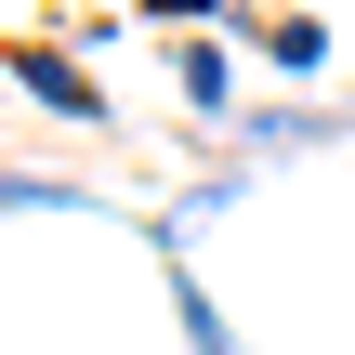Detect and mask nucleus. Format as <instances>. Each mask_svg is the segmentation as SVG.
<instances>
[{
    "instance_id": "20e7f679",
    "label": "nucleus",
    "mask_w": 355,
    "mask_h": 355,
    "mask_svg": "<svg viewBox=\"0 0 355 355\" xmlns=\"http://www.w3.org/2000/svg\"><path fill=\"white\" fill-rule=\"evenodd\" d=\"M171 92H184L198 119H237V53H224V40H184V53H171Z\"/></svg>"
},
{
    "instance_id": "f03ea898",
    "label": "nucleus",
    "mask_w": 355,
    "mask_h": 355,
    "mask_svg": "<svg viewBox=\"0 0 355 355\" xmlns=\"http://www.w3.org/2000/svg\"><path fill=\"white\" fill-rule=\"evenodd\" d=\"M355 119L343 105H250L237 119V171H277V158H316V145H343Z\"/></svg>"
},
{
    "instance_id": "7ed1b4c3",
    "label": "nucleus",
    "mask_w": 355,
    "mask_h": 355,
    "mask_svg": "<svg viewBox=\"0 0 355 355\" xmlns=\"http://www.w3.org/2000/svg\"><path fill=\"white\" fill-rule=\"evenodd\" d=\"M250 53H263L277 79H316V66H329V26H316V13H250Z\"/></svg>"
},
{
    "instance_id": "f257e3e1",
    "label": "nucleus",
    "mask_w": 355,
    "mask_h": 355,
    "mask_svg": "<svg viewBox=\"0 0 355 355\" xmlns=\"http://www.w3.org/2000/svg\"><path fill=\"white\" fill-rule=\"evenodd\" d=\"M0 66H13V92H26V105H40V119H79V132H92V119H105V79H92V66H79V53H66V40H13V53H0Z\"/></svg>"
},
{
    "instance_id": "423d86ee",
    "label": "nucleus",
    "mask_w": 355,
    "mask_h": 355,
    "mask_svg": "<svg viewBox=\"0 0 355 355\" xmlns=\"http://www.w3.org/2000/svg\"><path fill=\"white\" fill-rule=\"evenodd\" d=\"M0 211H105V198L66 184V171H0Z\"/></svg>"
},
{
    "instance_id": "0eeeda50",
    "label": "nucleus",
    "mask_w": 355,
    "mask_h": 355,
    "mask_svg": "<svg viewBox=\"0 0 355 355\" xmlns=\"http://www.w3.org/2000/svg\"><path fill=\"white\" fill-rule=\"evenodd\" d=\"M145 13H171V26H211V13H224V0H145Z\"/></svg>"
},
{
    "instance_id": "39448f33",
    "label": "nucleus",
    "mask_w": 355,
    "mask_h": 355,
    "mask_svg": "<svg viewBox=\"0 0 355 355\" xmlns=\"http://www.w3.org/2000/svg\"><path fill=\"white\" fill-rule=\"evenodd\" d=\"M171 329H184V355H237V329H224V303H211L198 277H171Z\"/></svg>"
}]
</instances>
